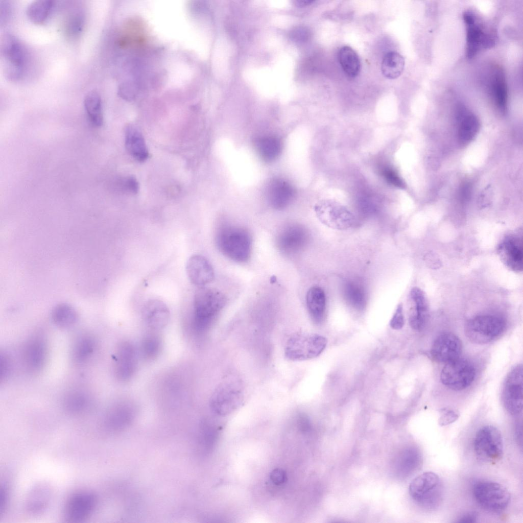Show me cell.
Listing matches in <instances>:
<instances>
[{
	"label": "cell",
	"mask_w": 523,
	"mask_h": 523,
	"mask_svg": "<svg viewBox=\"0 0 523 523\" xmlns=\"http://www.w3.org/2000/svg\"><path fill=\"white\" fill-rule=\"evenodd\" d=\"M308 234L301 225L292 223L286 225L278 232L276 243L278 250L286 256L299 253L307 244Z\"/></svg>",
	"instance_id": "obj_15"
},
{
	"label": "cell",
	"mask_w": 523,
	"mask_h": 523,
	"mask_svg": "<svg viewBox=\"0 0 523 523\" xmlns=\"http://www.w3.org/2000/svg\"><path fill=\"white\" fill-rule=\"evenodd\" d=\"M382 176L386 181L397 187L402 188L403 182L396 172L390 167H384L382 170Z\"/></svg>",
	"instance_id": "obj_41"
},
{
	"label": "cell",
	"mask_w": 523,
	"mask_h": 523,
	"mask_svg": "<svg viewBox=\"0 0 523 523\" xmlns=\"http://www.w3.org/2000/svg\"><path fill=\"white\" fill-rule=\"evenodd\" d=\"M306 303L313 320L320 323L324 319L326 307V297L322 289L318 286L311 287L306 293Z\"/></svg>",
	"instance_id": "obj_28"
},
{
	"label": "cell",
	"mask_w": 523,
	"mask_h": 523,
	"mask_svg": "<svg viewBox=\"0 0 523 523\" xmlns=\"http://www.w3.org/2000/svg\"><path fill=\"white\" fill-rule=\"evenodd\" d=\"M83 24L84 18L81 13H76L73 14L67 23V33L72 37L77 36L81 33Z\"/></svg>",
	"instance_id": "obj_39"
},
{
	"label": "cell",
	"mask_w": 523,
	"mask_h": 523,
	"mask_svg": "<svg viewBox=\"0 0 523 523\" xmlns=\"http://www.w3.org/2000/svg\"><path fill=\"white\" fill-rule=\"evenodd\" d=\"M473 494L483 508L493 512L505 510L510 501V494L503 485L491 481H481L474 484Z\"/></svg>",
	"instance_id": "obj_9"
},
{
	"label": "cell",
	"mask_w": 523,
	"mask_h": 523,
	"mask_svg": "<svg viewBox=\"0 0 523 523\" xmlns=\"http://www.w3.org/2000/svg\"><path fill=\"white\" fill-rule=\"evenodd\" d=\"M142 317L148 327L154 330H159L168 324L170 313L163 302L158 299H151L144 305Z\"/></svg>",
	"instance_id": "obj_23"
},
{
	"label": "cell",
	"mask_w": 523,
	"mask_h": 523,
	"mask_svg": "<svg viewBox=\"0 0 523 523\" xmlns=\"http://www.w3.org/2000/svg\"><path fill=\"white\" fill-rule=\"evenodd\" d=\"M477 519L478 514L475 512H471L462 515L457 522L473 523L477 522Z\"/></svg>",
	"instance_id": "obj_47"
},
{
	"label": "cell",
	"mask_w": 523,
	"mask_h": 523,
	"mask_svg": "<svg viewBox=\"0 0 523 523\" xmlns=\"http://www.w3.org/2000/svg\"><path fill=\"white\" fill-rule=\"evenodd\" d=\"M23 358L27 369L36 372L43 367L47 356V347L44 338L39 335H34L26 342Z\"/></svg>",
	"instance_id": "obj_18"
},
{
	"label": "cell",
	"mask_w": 523,
	"mask_h": 523,
	"mask_svg": "<svg viewBox=\"0 0 523 523\" xmlns=\"http://www.w3.org/2000/svg\"><path fill=\"white\" fill-rule=\"evenodd\" d=\"M125 144L129 154L136 160L143 162L149 157L144 137L136 127L128 126L125 131Z\"/></svg>",
	"instance_id": "obj_27"
},
{
	"label": "cell",
	"mask_w": 523,
	"mask_h": 523,
	"mask_svg": "<svg viewBox=\"0 0 523 523\" xmlns=\"http://www.w3.org/2000/svg\"><path fill=\"white\" fill-rule=\"evenodd\" d=\"M462 350V344L458 337L451 332H445L434 340L431 353L437 361L447 363L459 358Z\"/></svg>",
	"instance_id": "obj_17"
},
{
	"label": "cell",
	"mask_w": 523,
	"mask_h": 523,
	"mask_svg": "<svg viewBox=\"0 0 523 523\" xmlns=\"http://www.w3.org/2000/svg\"><path fill=\"white\" fill-rule=\"evenodd\" d=\"M313 1L310 0L298 1H297V4H298L300 5H306L312 4V3H313Z\"/></svg>",
	"instance_id": "obj_49"
},
{
	"label": "cell",
	"mask_w": 523,
	"mask_h": 523,
	"mask_svg": "<svg viewBox=\"0 0 523 523\" xmlns=\"http://www.w3.org/2000/svg\"><path fill=\"white\" fill-rule=\"evenodd\" d=\"M84 105L91 124L96 127L101 126L103 124V115L101 98L98 92H89L84 98Z\"/></svg>",
	"instance_id": "obj_32"
},
{
	"label": "cell",
	"mask_w": 523,
	"mask_h": 523,
	"mask_svg": "<svg viewBox=\"0 0 523 523\" xmlns=\"http://www.w3.org/2000/svg\"><path fill=\"white\" fill-rule=\"evenodd\" d=\"M505 326L504 321L497 316L481 315L468 321L464 330L465 335L470 342L484 344L501 335Z\"/></svg>",
	"instance_id": "obj_7"
},
{
	"label": "cell",
	"mask_w": 523,
	"mask_h": 523,
	"mask_svg": "<svg viewBox=\"0 0 523 523\" xmlns=\"http://www.w3.org/2000/svg\"><path fill=\"white\" fill-rule=\"evenodd\" d=\"M463 17L466 29L465 54L468 59H472L481 51L495 45L496 32L477 12L467 10Z\"/></svg>",
	"instance_id": "obj_3"
},
{
	"label": "cell",
	"mask_w": 523,
	"mask_h": 523,
	"mask_svg": "<svg viewBox=\"0 0 523 523\" xmlns=\"http://www.w3.org/2000/svg\"><path fill=\"white\" fill-rule=\"evenodd\" d=\"M96 346L95 340L90 335H84L79 337L75 342L72 349L74 361L78 363L86 361L94 353Z\"/></svg>",
	"instance_id": "obj_34"
},
{
	"label": "cell",
	"mask_w": 523,
	"mask_h": 523,
	"mask_svg": "<svg viewBox=\"0 0 523 523\" xmlns=\"http://www.w3.org/2000/svg\"><path fill=\"white\" fill-rule=\"evenodd\" d=\"M440 478L432 471L425 472L411 482L409 491L411 498L423 507H432L440 496Z\"/></svg>",
	"instance_id": "obj_12"
},
{
	"label": "cell",
	"mask_w": 523,
	"mask_h": 523,
	"mask_svg": "<svg viewBox=\"0 0 523 523\" xmlns=\"http://www.w3.org/2000/svg\"><path fill=\"white\" fill-rule=\"evenodd\" d=\"M405 319L403 314V307L399 304L395 311L390 323V326L394 329H400L404 325Z\"/></svg>",
	"instance_id": "obj_43"
},
{
	"label": "cell",
	"mask_w": 523,
	"mask_h": 523,
	"mask_svg": "<svg viewBox=\"0 0 523 523\" xmlns=\"http://www.w3.org/2000/svg\"><path fill=\"white\" fill-rule=\"evenodd\" d=\"M137 365L135 349L128 342H122L115 354V373L121 381L130 379L135 372Z\"/></svg>",
	"instance_id": "obj_20"
},
{
	"label": "cell",
	"mask_w": 523,
	"mask_h": 523,
	"mask_svg": "<svg viewBox=\"0 0 523 523\" xmlns=\"http://www.w3.org/2000/svg\"><path fill=\"white\" fill-rule=\"evenodd\" d=\"M473 446L476 455L482 460L489 462L499 461L503 454L501 432L493 425L481 427L475 436Z\"/></svg>",
	"instance_id": "obj_8"
},
{
	"label": "cell",
	"mask_w": 523,
	"mask_h": 523,
	"mask_svg": "<svg viewBox=\"0 0 523 523\" xmlns=\"http://www.w3.org/2000/svg\"><path fill=\"white\" fill-rule=\"evenodd\" d=\"M54 5V2L49 0H38L32 2L26 10L29 19L36 25L43 24L49 17Z\"/></svg>",
	"instance_id": "obj_35"
},
{
	"label": "cell",
	"mask_w": 523,
	"mask_h": 523,
	"mask_svg": "<svg viewBox=\"0 0 523 523\" xmlns=\"http://www.w3.org/2000/svg\"><path fill=\"white\" fill-rule=\"evenodd\" d=\"M456 118L460 125L458 137L463 144L471 141L477 134L480 123L477 117L464 105L459 104L456 108Z\"/></svg>",
	"instance_id": "obj_26"
},
{
	"label": "cell",
	"mask_w": 523,
	"mask_h": 523,
	"mask_svg": "<svg viewBox=\"0 0 523 523\" xmlns=\"http://www.w3.org/2000/svg\"><path fill=\"white\" fill-rule=\"evenodd\" d=\"M161 346L160 338L155 334H149L145 336L142 340L141 352L145 359L153 360L160 353Z\"/></svg>",
	"instance_id": "obj_38"
},
{
	"label": "cell",
	"mask_w": 523,
	"mask_h": 523,
	"mask_svg": "<svg viewBox=\"0 0 523 523\" xmlns=\"http://www.w3.org/2000/svg\"><path fill=\"white\" fill-rule=\"evenodd\" d=\"M327 342L324 337L319 335L296 333L288 339L284 354L287 359L294 361L313 359L324 350Z\"/></svg>",
	"instance_id": "obj_4"
},
{
	"label": "cell",
	"mask_w": 523,
	"mask_h": 523,
	"mask_svg": "<svg viewBox=\"0 0 523 523\" xmlns=\"http://www.w3.org/2000/svg\"><path fill=\"white\" fill-rule=\"evenodd\" d=\"M344 292L347 301L356 310H363L366 305V294L363 287L353 281H347L344 285Z\"/></svg>",
	"instance_id": "obj_36"
},
{
	"label": "cell",
	"mask_w": 523,
	"mask_h": 523,
	"mask_svg": "<svg viewBox=\"0 0 523 523\" xmlns=\"http://www.w3.org/2000/svg\"><path fill=\"white\" fill-rule=\"evenodd\" d=\"M440 416L438 422L440 425L444 426L455 422L459 416L457 411L450 408H443L439 411Z\"/></svg>",
	"instance_id": "obj_40"
},
{
	"label": "cell",
	"mask_w": 523,
	"mask_h": 523,
	"mask_svg": "<svg viewBox=\"0 0 523 523\" xmlns=\"http://www.w3.org/2000/svg\"><path fill=\"white\" fill-rule=\"evenodd\" d=\"M295 192L293 186L281 179L273 180L268 186V197L271 206L277 209L288 206L293 201Z\"/></svg>",
	"instance_id": "obj_25"
},
{
	"label": "cell",
	"mask_w": 523,
	"mask_h": 523,
	"mask_svg": "<svg viewBox=\"0 0 523 523\" xmlns=\"http://www.w3.org/2000/svg\"><path fill=\"white\" fill-rule=\"evenodd\" d=\"M257 152L265 161H272L280 154L281 144L278 138L273 136H265L256 140Z\"/></svg>",
	"instance_id": "obj_29"
},
{
	"label": "cell",
	"mask_w": 523,
	"mask_h": 523,
	"mask_svg": "<svg viewBox=\"0 0 523 523\" xmlns=\"http://www.w3.org/2000/svg\"><path fill=\"white\" fill-rule=\"evenodd\" d=\"M410 325L413 329L421 331L424 328L428 320L427 299L422 290L417 287H414L410 291Z\"/></svg>",
	"instance_id": "obj_19"
},
{
	"label": "cell",
	"mask_w": 523,
	"mask_h": 523,
	"mask_svg": "<svg viewBox=\"0 0 523 523\" xmlns=\"http://www.w3.org/2000/svg\"><path fill=\"white\" fill-rule=\"evenodd\" d=\"M314 210L319 221L334 229H347L354 222L353 214L345 206L335 201H320L315 205Z\"/></svg>",
	"instance_id": "obj_11"
},
{
	"label": "cell",
	"mask_w": 523,
	"mask_h": 523,
	"mask_svg": "<svg viewBox=\"0 0 523 523\" xmlns=\"http://www.w3.org/2000/svg\"><path fill=\"white\" fill-rule=\"evenodd\" d=\"M405 67L403 57L396 52H389L383 58L381 70L387 78L394 79L402 74Z\"/></svg>",
	"instance_id": "obj_33"
},
{
	"label": "cell",
	"mask_w": 523,
	"mask_h": 523,
	"mask_svg": "<svg viewBox=\"0 0 523 523\" xmlns=\"http://www.w3.org/2000/svg\"><path fill=\"white\" fill-rule=\"evenodd\" d=\"M123 182V186L127 191L134 194L137 193L139 189V184L135 178L128 177Z\"/></svg>",
	"instance_id": "obj_46"
},
{
	"label": "cell",
	"mask_w": 523,
	"mask_h": 523,
	"mask_svg": "<svg viewBox=\"0 0 523 523\" xmlns=\"http://www.w3.org/2000/svg\"><path fill=\"white\" fill-rule=\"evenodd\" d=\"M65 411L72 415H80L89 408L90 399L83 391L75 390L66 395L63 401Z\"/></svg>",
	"instance_id": "obj_31"
},
{
	"label": "cell",
	"mask_w": 523,
	"mask_h": 523,
	"mask_svg": "<svg viewBox=\"0 0 523 523\" xmlns=\"http://www.w3.org/2000/svg\"><path fill=\"white\" fill-rule=\"evenodd\" d=\"M52 319L54 323L60 327H69L76 322L77 314L72 307L67 305H60L53 311Z\"/></svg>",
	"instance_id": "obj_37"
},
{
	"label": "cell",
	"mask_w": 523,
	"mask_h": 523,
	"mask_svg": "<svg viewBox=\"0 0 523 523\" xmlns=\"http://www.w3.org/2000/svg\"><path fill=\"white\" fill-rule=\"evenodd\" d=\"M243 397L241 382L236 379H227L220 383L213 391L210 398V407L218 415H226L241 403Z\"/></svg>",
	"instance_id": "obj_6"
},
{
	"label": "cell",
	"mask_w": 523,
	"mask_h": 523,
	"mask_svg": "<svg viewBox=\"0 0 523 523\" xmlns=\"http://www.w3.org/2000/svg\"><path fill=\"white\" fill-rule=\"evenodd\" d=\"M186 271L191 282L203 287L211 282L215 277L213 269L209 262L200 255H194L189 258Z\"/></svg>",
	"instance_id": "obj_21"
},
{
	"label": "cell",
	"mask_w": 523,
	"mask_h": 523,
	"mask_svg": "<svg viewBox=\"0 0 523 523\" xmlns=\"http://www.w3.org/2000/svg\"><path fill=\"white\" fill-rule=\"evenodd\" d=\"M226 303L225 295L219 290L199 287L193 298V321L197 331L207 330L213 324Z\"/></svg>",
	"instance_id": "obj_2"
},
{
	"label": "cell",
	"mask_w": 523,
	"mask_h": 523,
	"mask_svg": "<svg viewBox=\"0 0 523 523\" xmlns=\"http://www.w3.org/2000/svg\"><path fill=\"white\" fill-rule=\"evenodd\" d=\"M270 478L273 484L279 485L284 483L287 479L286 471L281 468L273 469L270 473Z\"/></svg>",
	"instance_id": "obj_45"
},
{
	"label": "cell",
	"mask_w": 523,
	"mask_h": 523,
	"mask_svg": "<svg viewBox=\"0 0 523 523\" xmlns=\"http://www.w3.org/2000/svg\"><path fill=\"white\" fill-rule=\"evenodd\" d=\"M9 488L7 484L4 483L1 484L0 487V515L6 510L9 500Z\"/></svg>",
	"instance_id": "obj_44"
},
{
	"label": "cell",
	"mask_w": 523,
	"mask_h": 523,
	"mask_svg": "<svg viewBox=\"0 0 523 523\" xmlns=\"http://www.w3.org/2000/svg\"><path fill=\"white\" fill-rule=\"evenodd\" d=\"M497 251L501 261L508 268L516 273L522 272L523 248L521 237L514 234L507 235L500 243Z\"/></svg>",
	"instance_id": "obj_16"
},
{
	"label": "cell",
	"mask_w": 523,
	"mask_h": 523,
	"mask_svg": "<svg viewBox=\"0 0 523 523\" xmlns=\"http://www.w3.org/2000/svg\"><path fill=\"white\" fill-rule=\"evenodd\" d=\"M338 59L343 71L348 76L354 78L359 75L361 69L360 60L351 47H342L339 51Z\"/></svg>",
	"instance_id": "obj_30"
},
{
	"label": "cell",
	"mask_w": 523,
	"mask_h": 523,
	"mask_svg": "<svg viewBox=\"0 0 523 523\" xmlns=\"http://www.w3.org/2000/svg\"><path fill=\"white\" fill-rule=\"evenodd\" d=\"M522 364L514 367L507 376L503 390V401L506 410L512 415H518L522 409Z\"/></svg>",
	"instance_id": "obj_14"
},
{
	"label": "cell",
	"mask_w": 523,
	"mask_h": 523,
	"mask_svg": "<svg viewBox=\"0 0 523 523\" xmlns=\"http://www.w3.org/2000/svg\"><path fill=\"white\" fill-rule=\"evenodd\" d=\"M476 374L473 365L468 360L459 357L446 364L441 372L440 379L448 388L460 391L471 384Z\"/></svg>",
	"instance_id": "obj_10"
},
{
	"label": "cell",
	"mask_w": 523,
	"mask_h": 523,
	"mask_svg": "<svg viewBox=\"0 0 523 523\" xmlns=\"http://www.w3.org/2000/svg\"><path fill=\"white\" fill-rule=\"evenodd\" d=\"M52 497V489L48 484H36L26 496L25 503L26 511L31 515L41 514L48 507Z\"/></svg>",
	"instance_id": "obj_22"
},
{
	"label": "cell",
	"mask_w": 523,
	"mask_h": 523,
	"mask_svg": "<svg viewBox=\"0 0 523 523\" xmlns=\"http://www.w3.org/2000/svg\"><path fill=\"white\" fill-rule=\"evenodd\" d=\"M252 237L244 227L224 224L217 229L216 245L226 257L237 263H245L250 257Z\"/></svg>",
	"instance_id": "obj_1"
},
{
	"label": "cell",
	"mask_w": 523,
	"mask_h": 523,
	"mask_svg": "<svg viewBox=\"0 0 523 523\" xmlns=\"http://www.w3.org/2000/svg\"><path fill=\"white\" fill-rule=\"evenodd\" d=\"M97 494L89 490L82 489L72 494L67 498L64 509L65 518L70 522H80L88 518L97 507Z\"/></svg>",
	"instance_id": "obj_13"
},
{
	"label": "cell",
	"mask_w": 523,
	"mask_h": 523,
	"mask_svg": "<svg viewBox=\"0 0 523 523\" xmlns=\"http://www.w3.org/2000/svg\"><path fill=\"white\" fill-rule=\"evenodd\" d=\"M1 49L6 77L12 81L19 80L24 74L27 59L22 44L15 36L7 34L2 38Z\"/></svg>",
	"instance_id": "obj_5"
},
{
	"label": "cell",
	"mask_w": 523,
	"mask_h": 523,
	"mask_svg": "<svg viewBox=\"0 0 523 523\" xmlns=\"http://www.w3.org/2000/svg\"><path fill=\"white\" fill-rule=\"evenodd\" d=\"M488 86L492 102L499 110L504 112L507 105L508 88L505 74L501 67L496 66L491 70Z\"/></svg>",
	"instance_id": "obj_24"
},
{
	"label": "cell",
	"mask_w": 523,
	"mask_h": 523,
	"mask_svg": "<svg viewBox=\"0 0 523 523\" xmlns=\"http://www.w3.org/2000/svg\"><path fill=\"white\" fill-rule=\"evenodd\" d=\"M12 370V363L10 358L5 353L0 356V379L5 381L9 377Z\"/></svg>",
	"instance_id": "obj_42"
},
{
	"label": "cell",
	"mask_w": 523,
	"mask_h": 523,
	"mask_svg": "<svg viewBox=\"0 0 523 523\" xmlns=\"http://www.w3.org/2000/svg\"><path fill=\"white\" fill-rule=\"evenodd\" d=\"M298 425L302 431H307L310 424L308 419L304 415H300L298 418Z\"/></svg>",
	"instance_id": "obj_48"
}]
</instances>
